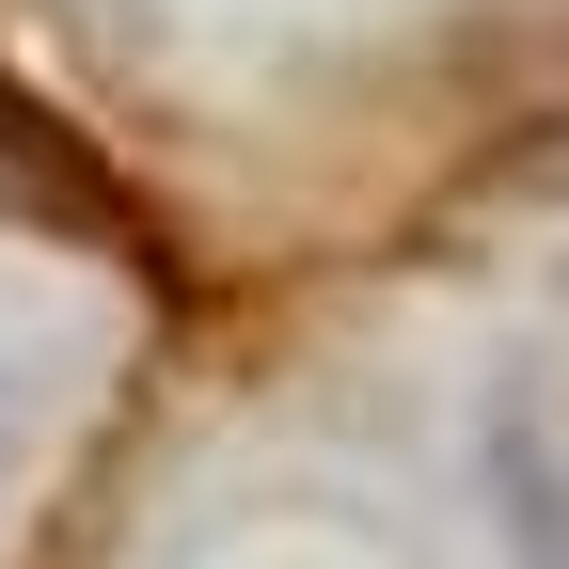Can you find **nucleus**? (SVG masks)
Instances as JSON below:
<instances>
[{"instance_id":"f257e3e1","label":"nucleus","mask_w":569,"mask_h":569,"mask_svg":"<svg viewBox=\"0 0 569 569\" xmlns=\"http://www.w3.org/2000/svg\"><path fill=\"white\" fill-rule=\"evenodd\" d=\"M507 522H522V569H569V490L507 443Z\"/></svg>"}]
</instances>
